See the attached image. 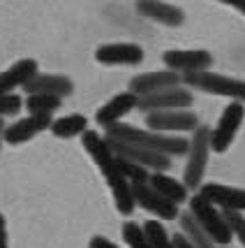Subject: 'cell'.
I'll return each mask as SVG.
<instances>
[{
	"mask_svg": "<svg viewBox=\"0 0 245 248\" xmlns=\"http://www.w3.org/2000/svg\"><path fill=\"white\" fill-rule=\"evenodd\" d=\"M0 248H7V225H5L2 214H0Z\"/></svg>",
	"mask_w": 245,
	"mask_h": 248,
	"instance_id": "31",
	"label": "cell"
},
{
	"mask_svg": "<svg viewBox=\"0 0 245 248\" xmlns=\"http://www.w3.org/2000/svg\"><path fill=\"white\" fill-rule=\"evenodd\" d=\"M178 218H181L183 234L190 239L192 244H197L199 248H215V241L208 237V232L202 227V223L192 216V211H185V214H181Z\"/></svg>",
	"mask_w": 245,
	"mask_h": 248,
	"instance_id": "22",
	"label": "cell"
},
{
	"mask_svg": "<svg viewBox=\"0 0 245 248\" xmlns=\"http://www.w3.org/2000/svg\"><path fill=\"white\" fill-rule=\"evenodd\" d=\"M35 75H37V63L32 58H23L19 63H14L10 70L0 72V95L2 93H12L14 88L19 86H26Z\"/></svg>",
	"mask_w": 245,
	"mask_h": 248,
	"instance_id": "19",
	"label": "cell"
},
{
	"mask_svg": "<svg viewBox=\"0 0 245 248\" xmlns=\"http://www.w3.org/2000/svg\"><path fill=\"white\" fill-rule=\"evenodd\" d=\"M132 195H134V202L141 204L146 211L155 214L158 218H176L178 214V204L167 200L162 193H158L150 184H134L132 186Z\"/></svg>",
	"mask_w": 245,
	"mask_h": 248,
	"instance_id": "10",
	"label": "cell"
},
{
	"mask_svg": "<svg viewBox=\"0 0 245 248\" xmlns=\"http://www.w3.org/2000/svg\"><path fill=\"white\" fill-rule=\"evenodd\" d=\"M137 10L139 14H144L150 21H158L162 26H171V28L183 26V21H185V14H183L181 7L162 2V0H139Z\"/></svg>",
	"mask_w": 245,
	"mask_h": 248,
	"instance_id": "17",
	"label": "cell"
},
{
	"mask_svg": "<svg viewBox=\"0 0 245 248\" xmlns=\"http://www.w3.org/2000/svg\"><path fill=\"white\" fill-rule=\"evenodd\" d=\"M51 114H28L26 119L16 121L12 125H5V141L7 144H23V141L37 137L40 132L49 128L51 130Z\"/></svg>",
	"mask_w": 245,
	"mask_h": 248,
	"instance_id": "12",
	"label": "cell"
},
{
	"mask_svg": "<svg viewBox=\"0 0 245 248\" xmlns=\"http://www.w3.org/2000/svg\"><path fill=\"white\" fill-rule=\"evenodd\" d=\"M148 184L158 190V193H162L167 200H171V202H176V204H181L183 200H187V186L181 184V181H176V179H171V176H167L164 172H153L148 179Z\"/></svg>",
	"mask_w": 245,
	"mask_h": 248,
	"instance_id": "20",
	"label": "cell"
},
{
	"mask_svg": "<svg viewBox=\"0 0 245 248\" xmlns=\"http://www.w3.org/2000/svg\"><path fill=\"white\" fill-rule=\"evenodd\" d=\"M190 211L192 216L197 218L202 227L208 232V237L213 239L217 246H229L231 239H234V232L227 223L222 211H217V206L213 202H208L203 195H194L190 200Z\"/></svg>",
	"mask_w": 245,
	"mask_h": 248,
	"instance_id": "4",
	"label": "cell"
},
{
	"mask_svg": "<svg viewBox=\"0 0 245 248\" xmlns=\"http://www.w3.org/2000/svg\"><path fill=\"white\" fill-rule=\"evenodd\" d=\"M88 248H118L114 241H109V239H104V237H93L90 239V246Z\"/></svg>",
	"mask_w": 245,
	"mask_h": 248,
	"instance_id": "30",
	"label": "cell"
},
{
	"mask_svg": "<svg viewBox=\"0 0 245 248\" xmlns=\"http://www.w3.org/2000/svg\"><path fill=\"white\" fill-rule=\"evenodd\" d=\"M178 84H181V75L176 70H162V72H146V75L134 77L130 81V91L141 97L148 93H158L162 88L178 86Z\"/></svg>",
	"mask_w": 245,
	"mask_h": 248,
	"instance_id": "16",
	"label": "cell"
},
{
	"mask_svg": "<svg viewBox=\"0 0 245 248\" xmlns=\"http://www.w3.org/2000/svg\"><path fill=\"white\" fill-rule=\"evenodd\" d=\"M220 248H227V246H220Z\"/></svg>",
	"mask_w": 245,
	"mask_h": 248,
	"instance_id": "34",
	"label": "cell"
},
{
	"mask_svg": "<svg viewBox=\"0 0 245 248\" xmlns=\"http://www.w3.org/2000/svg\"><path fill=\"white\" fill-rule=\"evenodd\" d=\"M199 195H203L208 202H213L217 209H231V211H245V190L231 188L222 184H206L202 186Z\"/></svg>",
	"mask_w": 245,
	"mask_h": 248,
	"instance_id": "15",
	"label": "cell"
},
{
	"mask_svg": "<svg viewBox=\"0 0 245 248\" xmlns=\"http://www.w3.org/2000/svg\"><path fill=\"white\" fill-rule=\"evenodd\" d=\"M23 107V100L14 93H2L0 95V116H16Z\"/></svg>",
	"mask_w": 245,
	"mask_h": 248,
	"instance_id": "28",
	"label": "cell"
},
{
	"mask_svg": "<svg viewBox=\"0 0 245 248\" xmlns=\"http://www.w3.org/2000/svg\"><path fill=\"white\" fill-rule=\"evenodd\" d=\"M185 86L197 88L202 93H211V95L220 97H231L238 102H245V81L241 79H231L224 75H215L211 70H199V72H187L183 75Z\"/></svg>",
	"mask_w": 245,
	"mask_h": 248,
	"instance_id": "3",
	"label": "cell"
},
{
	"mask_svg": "<svg viewBox=\"0 0 245 248\" xmlns=\"http://www.w3.org/2000/svg\"><path fill=\"white\" fill-rule=\"evenodd\" d=\"M107 137H116V140H125L132 141V144H139V146H146V149H153V151L167 153V155H183L190 149V141L183 140V137H173V135H167V132H158V130H139L134 125H128V123H114L107 128Z\"/></svg>",
	"mask_w": 245,
	"mask_h": 248,
	"instance_id": "2",
	"label": "cell"
},
{
	"mask_svg": "<svg viewBox=\"0 0 245 248\" xmlns=\"http://www.w3.org/2000/svg\"><path fill=\"white\" fill-rule=\"evenodd\" d=\"M26 93H51V95H72V91H74V84H72V79H67L63 75H37L32 77L30 81L23 86Z\"/></svg>",
	"mask_w": 245,
	"mask_h": 248,
	"instance_id": "18",
	"label": "cell"
},
{
	"mask_svg": "<svg viewBox=\"0 0 245 248\" xmlns=\"http://www.w3.org/2000/svg\"><path fill=\"white\" fill-rule=\"evenodd\" d=\"M164 65L176 72H199V70H208L213 65V56L203 49H171L164 54Z\"/></svg>",
	"mask_w": 245,
	"mask_h": 248,
	"instance_id": "11",
	"label": "cell"
},
{
	"mask_svg": "<svg viewBox=\"0 0 245 248\" xmlns=\"http://www.w3.org/2000/svg\"><path fill=\"white\" fill-rule=\"evenodd\" d=\"M123 239H125V244L130 248H153L146 232H144V225H139L134 220H128L123 225Z\"/></svg>",
	"mask_w": 245,
	"mask_h": 248,
	"instance_id": "24",
	"label": "cell"
},
{
	"mask_svg": "<svg viewBox=\"0 0 245 248\" xmlns=\"http://www.w3.org/2000/svg\"><path fill=\"white\" fill-rule=\"evenodd\" d=\"M171 244H173V248H199L197 244H192L185 234H176V237L171 239Z\"/></svg>",
	"mask_w": 245,
	"mask_h": 248,
	"instance_id": "29",
	"label": "cell"
},
{
	"mask_svg": "<svg viewBox=\"0 0 245 248\" xmlns=\"http://www.w3.org/2000/svg\"><path fill=\"white\" fill-rule=\"evenodd\" d=\"M224 218H227V223L231 227V232H234V237L241 239V244L245 248V218L241 211H231V209H222Z\"/></svg>",
	"mask_w": 245,
	"mask_h": 248,
	"instance_id": "27",
	"label": "cell"
},
{
	"mask_svg": "<svg viewBox=\"0 0 245 248\" xmlns=\"http://www.w3.org/2000/svg\"><path fill=\"white\" fill-rule=\"evenodd\" d=\"M118 162H120V170L125 174V179H128L132 186L134 184H148V179H150L148 167H144V165H139V162L125 160V158H120V155H118Z\"/></svg>",
	"mask_w": 245,
	"mask_h": 248,
	"instance_id": "26",
	"label": "cell"
},
{
	"mask_svg": "<svg viewBox=\"0 0 245 248\" xmlns=\"http://www.w3.org/2000/svg\"><path fill=\"white\" fill-rule=\"evenodd\" d=\"M84 149L88 151V155L95 160V165L100 167V172L104 174L111 195L116 200V209L120 214L130 216L134 211V195H132V184L125 179V174L120 170L118 155L111 151L107 137L97 135L95 130H86L84 132Z\"/></svg>",
	"mask_w": 245,
	"mask_h": 248,
	"instance_id": "1",
	"label": "cell"
},
{
	"mask_svg": "<svg viewBox=\"0 0 245 248\" xmlns=\"http://www.w3.org/2000/svg\"><path fill=\"white\" fill-rule=\"evenodd\" d=\"M137 107H139V95L137 93H132V91H128V93H118V95H114L111 100H109L107 105H102V107L97 109L95 121L100 123V125L109 128V125L118 123L123 116H128L130 111L137 109Z\"/></svg>",
	"mask_w": 245,
	"mask_h": 248,
	"instance_id": "14",
	"label": "cell"
},
{
	"mask_svg": "<svg viewBox=\"0 0 245 248\" xmlns=\"http://www.w3.org/2000/svg\"><path fill=\"white\" fill-rule=\"evenodd\" d=\"M60 95H51V93H28L26 107L30 114H54L60 107Z\"/></svg>",
	"mask_w": 245,
	"mask_h": 248,
	"instance_id": "23",
	"label": "cell"
},
{
	"mask_svg": "<svg viewBox=\"0 0 245 248\" xmlns=\"http://www.w3.org/2000/svg\"><path fill=\"white\" fill-rule=\"evenodd\" d=\"M243 119H245V102L231 100V105L224 107L217 125L211 130V151H215V153L227 151L231 146V141L236 140V132L241 128Z\"/></svg>",
	"mask_w": 245,
	"mask_h": 248,
	"instance_id": "7",
	"label": "cell"
},
{
	"mask_svg": "<svg viewBox=\"0 0 245 248\" xmlns=\"http://www.w3.org/2000/svg\"><path fill=\"white\" fill-rule=\"evenodd\" d=\"M5 121H2V116H0V146H2V141H5Z\"/></svg>",
	"mask_w": 245,
	"mask_h": 248,
	"instance_id": "33",
	"label": "cell"
},
{
	"mask_svg": "<svg viewBox=\"0 0 245 248\" xmlns=\"http://www.w3.org/2000/svg\"><path fill=\"white\" fill-rule=\"evenodd\" d=\"M97 63L104 65H139L144 61V49L139 44L116 42V44H102L95 51Z\"/></svg>",
	"mask_w": 245,
	"mask_h": 248,
	"instance_id": "13",
	"label": "cell"
},
{
	"mask_svg": "<svg viewBox=\"0 0 245 248\" xmlns=\"http://www.w3.org/2000/svg\"><path fill=\"white\" fill-rule=\"evenodd\" d=\"M220 2H224V5H229V7L238 10L245 16V0H220Z\"/></svg>",
	"mask_w": 245,
	"mask_h": 248,
	"instance_id": "32",
	"label": "cell"
},
{
	"mask_svg": "<svg viewBox=\"0 0 245 248\" xmlns=\"http://www.w3.org/2000/svg\"><path fill=\"white\" fill-rule=\"evenodd\" d=\"M146 125L158 132H187L199 125L197 114L187 109H164V111H150L146 116Z\"/></svg>",
	"mask_w": 245,
	"mask_h": 248,
	"instance_id": "9",
	"label": "cell"
},
{
	"mask_svg": "<svg viewBox=\"0 0 245 248\" xmlns=\"http://www.w3.org/2000/svg\"><path fill=\"white\" fill-rule=\"evenodd\" d=\"M192 105V93L187 88L171 86L162 88L158 93H148V95L139 97V107L141 111H164V109H187Z\"/></svg>",
	"mask_w": 245,
	"mask_h": 248,
	"instance_id": "8",
	"label": "cell"
},
{
	"mask_svg": "<svg viewBox=\"0 0 245 248\" xmlns=\"http://www.w3.org/2000/svg\"><path fill=\"white\" fill-rule=\"evenodd\" d=\"M208 153H211V128L197 125L192 130L190 149H187V165H185V176H183V184L187 188H199L202 186Z\"/></svg>",
	"mask_w": 245,
	"mask_h": 248,
	"instance_id": "5",
	"label": "cell"
},
{
	"mask_svg": "<svg viewBox=\"0 0 245 248\" xmlns=\"http://www.w3.org/2000/svg\"><path fill=\"white\" fill-rule=\"evenodd\" d=\"M144 232H146V237H148V241H150V246L153 248H173L169 234H167V230H164L162 223H158V220L144 223Z\"/></svg>",
	"mask_w": 245,
	"mask_h": 248,
	"instance_id": "25",
	"label": "cell"
},
{
	"mask_svg": "<svg viewBox=\"0 0 245 248\" xmlns=\"http://www.w3.org/2000/svg\"><path fill=\"white\" fill-rule=\"evenodd\" d=\"M88 130V121L81 114H70V116H63V119H56L51 123V132L60 140H72V137H79Z\"/></svg>",
	"mask_w": 245,
	"mask_h": 248,
	"instance_id": "21",
	"label": "cell"
},
{
	"mask_svg": "<svg viewBox=\"0 0 245 248\" xmlns=\"http://www.w3.org/2000/svg\"><path fill=\"white\" fill-rule=\"evenodd\" d=\"M107 141L116 155L125 158V160L139 162V165L148 167L153 172H167L171 167V155H167V153L153 151V149H146V146H139V144H132V141L125 140H116V137H107Z\"/></svg>",
	"mask_w": 245,
	"mask_h": 248,
	"instance_id": "6",
	"label": "cell"
}]
</instances>
